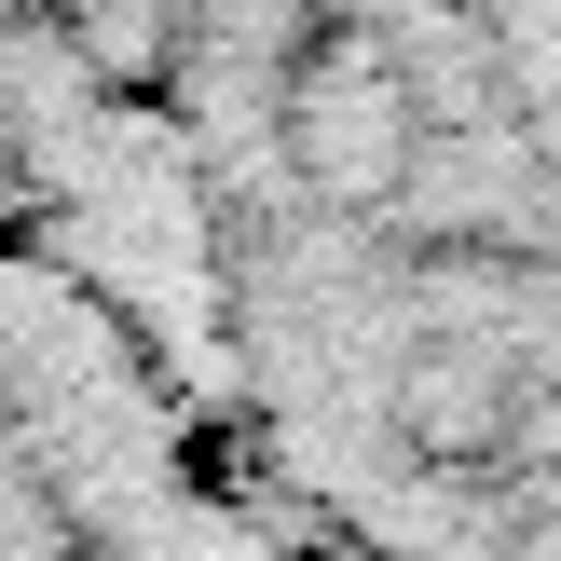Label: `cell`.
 Instances as JSON below:
<instances>
[{"instance_id":"cell-1","label":"cell","mask_w":561,"mask_h":561,"mask_svg":"<svg viewBox=\"0 0 561 561\" xmlns=\"http://www.w3.org/2000/svg\"><path fill=\"white\" fill-rule=\"evenodd\" d=\"M192 383L329 561H561V0H233Z\"/></svg>"},{"instance_id":"cell-2","label":"cell","mask_w":561,"mask_h":561,"mask_svg":"<svg viewBox=\"0 0 561 561\" xmlns=\"http://www.w3.org/2000/svg\"><path fill=\"white\" fill-rule=\"evenodd\" d=\"M206 383L0 206V561H288Z\"/></svg>"},{"instance_id":"cell-3","label":"cell","mask_w":561,"mask_h":561,"mask_svg":"<svg viewBox=\"0 0 561 561\" xmlns=\"http://www.w3.org/2000/svg\"><path fill=\"white\" fill-rule=\"evenodd\" d=\"M233 0H0V206L192 370V124Z\"/></svg>"},{"instance_id":"cell-4","label":"cell","mask_w":561,"mask_h":561,"mask_svg":"<svg viewBox=\"0 0 561 561\" xmlns=\"http://www.w3.org/2000/svg\"><path fill=\"white\" fill-rule=\"evenodd\" d=\"M288 561H329V548H288Z\"/></svg>"}]
</instances>
